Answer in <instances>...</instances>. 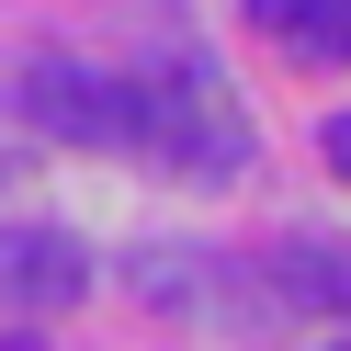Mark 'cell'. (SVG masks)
<instances>
[{
	"mask_svg": "<svg viewBox=\"0 0 351 351\" xmlns=\"http://www.w3.org/2000/svg\"><path fill=\"white\" fill-rule=\"evenodd\" d=\"M0 351H34V340H0Z\"/></svg>",
	"mask_w": 351,
	"mask_h": 351,
	"instance_id": "obj_7",
	"label": "cell"
},
{
	"mask_svg": "<svg viewBox=\"0 0 351 351\" xmlns=\"http://www.w3.org/2000/svg\"><path fill=\"white\" fill-rule=\"evenodd\" d=\"M23 114L69 147H147V91L114 69H80V57H34L23 69Z\"/></svg>",
	"mask_w": 351,
	"mask_h": 351,
	"instance_id": "obj_2",
	"label": "cell"
},
{
	"mask_svg": "<svg viewBox=\"0 0 351 351\" xmlns=\"http://www.w3.org/2000/svg\"><path fill=\"white\" fill-rule=\"evenodd\" d=\"M0 295H12V306H69V295H91V250L57 238V227H0Z\"/></svg>",
	"mask_w": 351,
	"mask_h": 351,
	"instance_id": "obj_3",
	"label": "cell"
},
{
	"mask_svg": "<svg viewBox=\"0 0 351 351\" xmlns=\"http://www.w3.org/2000/svg\"><path fill=\"white\" fill-rule=\"evenodd\" d=\"M272 283H283V295H317V306H351V250H328V238H295Z\"/></svg>",
	"mask_w": 351,
	"mask_h": 351,
	"instance_id": "obj_5",
	"label": "cell"
},
{
	"mask_svg": "<svg viewBox=\"0 0 351 351\" xmlns=\"http://www.w3.org/2000/svg\"><path fill=\"white\" fill-rule=\"evenodd\" d=\"M261 23L283 34L295 57H317V69H351V0H250Z\"/></svg>",
	"mask_w": 351,
	"mask_h": 351,
	"instance_id": "obj_4",
	"label": "cell"
},
{
	"mask_svg": "<svg viewBox=\"0 0 351 351\" xmlns=\"http://www.w3.org/2000/svg\"><path fill=\"white\" fill-rule=\"evenodd\" d=\"M136 91H147V147L182 182H238L250 170V114H238V91L215 80V57L193 34H159V57H147Z\"/></svg>",
	"mask_w": 351,
	"mask_h": 351,
	"instance_id": "obj_1",
	"label": "cell"
},
{
	"mask_svg": "<svg viewBox=\"0 0 351 351\" xmlns=\"http://www.w3.org/2000/svg\"><path fill=\"white\" fill-rule=\"evenodd\" d=\"M328 351H351V340H328Z\"/></svg>",
	"mask_w": 351,
	"mask_h": 351,
	"instance_id": "obj_8",
	"label": "cell"
},
{
	"mask_svg": "<svg viewBox=\"0 0 351 351\" xmlns=\"http://www.w3.org/2000/svg\"><path fill=\"white\" fill-rule=\"evenodd\" d=\"M317 147H328V170H351V114H328V136H317Z\"/></svg>",
	"mask_w": 351,
	"mask_h": 351,
	"instance_id": "obj_6",
	"label": "cell"
}]
</instances>
